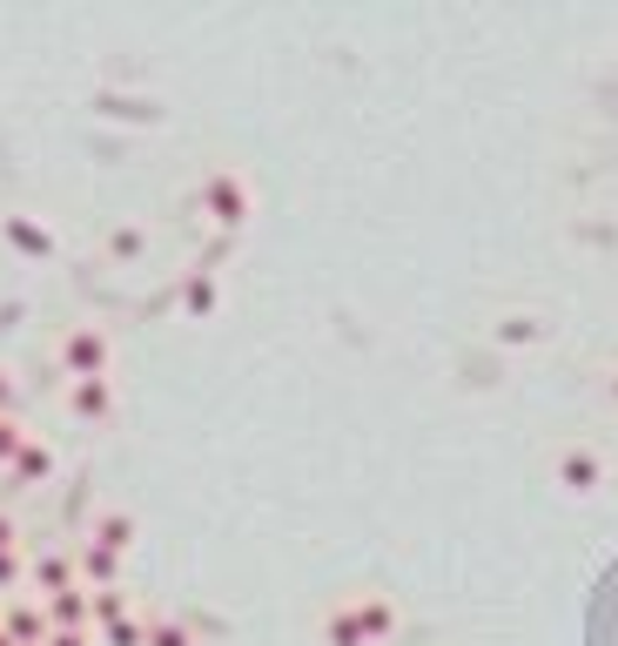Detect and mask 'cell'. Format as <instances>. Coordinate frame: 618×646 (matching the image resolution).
Segmentation results:
<instances>
[{
	"instance_id": "obj_1",
	"label": "cell",
	"mask_w": 618,
	"mask_h": 646,
	"mask_svg": "<svg viewBox=\"0 0 618 646\" xmlns=\"http://www.w3.org/2000/svg\"><path fill=\"white\" fill-rule=\"evenodd\" d=\"M102 357H108V351H102V337H95V331H81V337H67V364H74L81 377H95V371H102Z\"/></svg>"
},
{
	"instance_id": "obj_2",
	"label": "cell",
	"mask_w": 618,
	"mask_h": 646,
	"mask_svg": "<svg viewBox=\"0 0 618 646\" xmlns=\"http://www.w3.org/2000/svg\"><path fill=\"white\" fill-rule=\"evenodd\" d=\"M565 471H572V485H578V492H585V485L598 478V458H585V451H572V458H565Z\"/></svg>"
},
{
	"instance_id": "obj_3",
	"label": "cell",
	"mask_w": 618,
	"mask_h": 646,
	"mask_svg": "<svg viewBox=\"0 0 618 646\" xmlns=\"http://www.w3.org/2000/svg\"><path fill=\"white\" fill-rule=\"evenodd\" d=\"M0 545H14V525H8V519H0Z\"/></svg>"
},
{
	"instance_id": "obj_4",
	"label": "cell",
	"mask_w": 618,
	"mask_h": 646,
	"mask_svg": "<svg viewBox=\"0 0 618 646\" xmlns=\"http://www.w3.org/2000/svg\"><path fill=\"white\" fill-rule=\"evenodd\" d=\"M0 646H14V639H0Z\"/></svg>"
}]
</instances>
